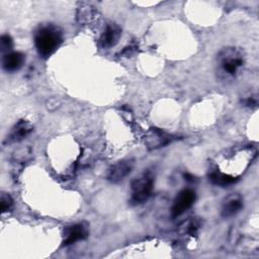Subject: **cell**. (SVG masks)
<instances>
[{"label": "cell", "instance_id": "2", "mask_svg": "<svg viewBox=\"0 0 259 259\" xmlns=\"http://www.w3.org/2000/svg\"><path fill=\"white\" fill-rule=\"evenodd\" d=\"M154 182V175L150 171L144 172L136 177L131 183L130 203L132 205H138L146 202L153 192Z\"/></svg>", "mask_w": 259, "mask_h": 259}, {"label": "cell", "instance_id": "10", "mask_svg": "<svg viewBox=\"0 0 259 259\" xmlns=\"http://www.w3.org/2000/svg\"><path fill=\"white\" fill-rule=\"evenodd\" d=\"M31 131H32V126L28 121L23 119L19 120L11 128L9 135L6 138V141L9 143L20 142L23 139H25L31 133Z\"/></svg>", "mask_w": 259, "mask_h": 259}, {"label": "cell", "instance_id": "9", "mask_svg": "<svg viewBox=\"0 0 259 259\" xmlns=\"http://www.w3.org/2000/svg\"><path fill=\"white\" fill-rule=\"evenodd\" d=\"M243 207V200L239 194L229 195L223 203L222 207V217L231 218L237 214Z\"/></svg>", "mask_w": 259, "mask_h": 259}, {"label": "cell", "instance_id": "1", "mask_svg": "<svg viewBox=\"0 0 259 259\" xmlns=\"http://www.w3.org/2000/svg\"><path fill=\"white\" fill-rule=\"evenodd\" d=\"M63 33L61 29L53 24L40 26L34 33V45L38 55L42 58L51 57L61 46Z\"/></svg>", "mask_w": 259, "mask_h": 259}, {"label": "cell", "instance_id": "14", "mask_svg": "<svg viewBox=\"0 0 259 259\" xmlns=\"http://www.w3.org/2000/svg\"><path fill=\"white\" fill-rule=\"evenodd\" d=\"M12 46H13V41H12V38L10 35L8 34H3L0 38V48H1V52L2 53H9L11 52V49H12ZM4 54V55H5Z\"/></svg>", "mask_w": 259, "mask_h": 259}, {"label": "cell", "instance_id": "12", "mask_svg": "<svg viewBox=\"0 0 259 259\" xmlns=\"http://www.w3.org/2000/svg\"><path fill=\"white\" fill-rule=\"evenodd\" d=\"M209 177V180L215 184V185H220V186H227V185H230V184H233L235 183L238 178H235L231 175H228V174H225V173H222L221 171H211L208 175Z\"/></svg>", "mask_w": 259, "mask_h": 259}, {"label": "cell", "instance_id": "4", "mask_svg": "<svg viewBox=\"0 0 259 259\" xmlns=\"http://www.w3.org/2000/svg\"><path fill=\"white\" fill-rule=\"evenodd\" d=\"M88 224L85 222L73 224L71 226H68L64 229L63 233V246H69L71 244H74L78 241L85 240L89 235V228Z\"/></svg>", "mask_w": 259, "mask_h": 259}, {"label": "cell", "instance_id": "7", "mask_svg": "<svg viewBox=\"0 0 259 259\" xmlns=\"http://www.w3.org/2000/svg\"><path fill=\"white\" fill-rule=\"evenodd\" d=\"M120 35V27L115 23H108L99 38V45L103 49H110L118 42Z\"/></svg>", "mask_w": 259, "mask_h": 259}, {"label": "cell", "instance_id": "13", "mask_svg": "<svg viewBox=\"0 0 259 259\" xmlns=\"http://www.w3.org/2000/svg\"><path fill=\"white\" fill-rule=\"evenodd\" d=\"M0 206H1V212H7L9 211L13 206V199L10 196L9 193L2 192L1 198H0Z\"/></svg>", "mask_w": 259, "mask_h": 259}, {"label": "cell", "instance_id": "8", "mask_svg": "<svg viewBox=\"0 0 259 259\" xmlns=\"http://www.w3.org/2000/svg\"><path fill=\"white\" fill-rule=\"evenodd\" d=\"M25 62V56L20 52H9L3 56L2 67L6 72L19 70Z\"/></svg>", "mask_w": 259, "mask_h": 259}, {"label": "cell", "instance_id": "3", "mask_svg": "<svg viewBox=\"0 0 259 259\" xmlns=\"http://www.w3.org/2000/svg\"><path fill=\"white\" fill-rule=\"evenodd\" d=\"M219 62L221 69L229 76H235L244 64L242 55L235 49L224 50L219 56Z\"/></svg>", "mask_w": 259, "mask_h": 259}, {"label": "cell", "instance_id": "6", "mask_svg": "<svg viewBox=\"0 0 259 259\" xmlns=\"http://www.w3.org/2000/svg\"><path fill=\"white\" fill-rule=\"evenodd\" d=\"M196 198L195 192L192 189H183L180 191L176 198L173 201V205L171 208V213L174 218L181 215L184 213L188 208L192 206Z\"/></svg>", "mask_w": 259, "mask_h": 259}, {"label": "cell", "instance_id": "11", "mask_svg": "<svg viewBox=\"0 0 259 259\" xmlns=\"http://www.w3.org/2000/svg\"><path fill=\"white\" fill-rule=\"evenodd\" d=\"M172 141V137L159 130H153L148 138V145L152 149L163 147Z\"/></svg>", "mask_w": 259, "mask_h": 259}, {"label": "cell", "instance_id": "5", "mask_svg": "<svg viewBox=\"0 0 259 259\" xmlns=\"http://www.w3.org/2000/svg\"><path fill=\"white\" fill-rule=\"evenodd\" d=\"M135 162L133 159H124L111 165L106 173V179L111 183H118L123 180L133 170Z\"/></svg>", "mask_w": 259, "mask_h": 259}, {"label": "cell", "instance_id": "15", "mask_svg": "<svg viewBox=\"0 0 259 259\" xmlns=\"http://www.w3.org/2000/svg\"><path fill=\"white\" fill-rule=\"evenodd\" d=\"M244 103H245L246 106H249V107L256 106L257 105V99L254 98V97H249L246 100H244Z\"/></svg>", "mask_w": 259, "mask_h": 259}]
</instances>
